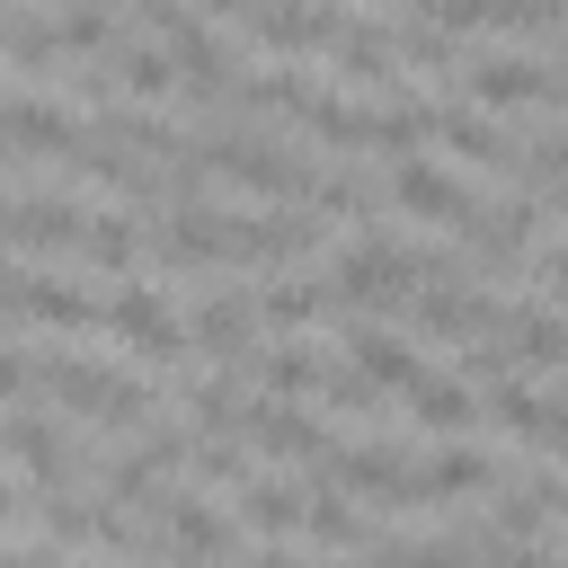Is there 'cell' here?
<instances>
[{
	"instance_id": "obj_1",
	"label": "cell",
	"mask_w": 568,
	"mask_h": 568,
	"mask_svg": "<svg viewBox=\"0 0 568 568\" xmlns=\"http://www.w3.org/2000/svg\"><path fill=\"white\" fill-rule=\"evenodd\" d=\"M417 248H390V240H346L337 266H328V293L337 311H408L417 302Z\"/></svg>"
},
{
	"instance_id": "obj_2",
	"label": "cell",
	"mask_w": 568,
	"mask_h": 568,
	"mask_svg": "<svg viewBox=\"0 0 568 568\" xmlns=\"http://www.w3.org/2000/svg\"><path fill=\"white\" fill-rule=\"evenodd\" d=\"M80 222H89V204H71V195H9L0 204V248H18V257H71Z\"/></svg>"
},
{
	"instance_id": "obj_3",
	"label": "cell",
	"mask_w": 568,
	"mask_h": 568,
	"mask_svg": "<svg viewBox=\"0 0 568 568\" xmlns=\"http://www.w3.org/2000/svg\"><path fill=\"white\" fill-rule=\"evenodd\" d=\"M311 248H320V213H302V204H266V213L231 222V257L240 266H293Z\"/></svg>"
},
{
	"instance_id": "obj_4",
	"label": "cell",
	"mask_w": 568,
	"mask_h": 568,
	"mask_svg": "<svg viewBox=\"0 0 568 568\" xmlns=\"http://www.w3.org/2000/svg\"><path fill=\"white\" fill-rule=\"evenodd\" d=\"M462 98L470 106H550V62H532V53H470L462 62Z\"/></svg>"
},
{
	"instance_id": "obj_5",
	"label": "cell",
	"mask_w": 568,
	"mask_h": 568,
	"mask_svg": "<svg viewBox=\"0 0 568 568\" xmlns=\"http://www.w3.org/2000/svg\"><path fill=\"white\" fill-rule=\"evenodd\" d=\"M231 222L240 213H222L213 195H186V204H169V222H160V257L169 266H222L231 257ZM240 266V257H231Z\"/></svg>"
},
{
	"instance_id": "obj_6",
	"label": "cell",
	"mask_w": 568,
	"mask_h": 568,
	"mask_svg": "<svg viewBox=\"0 0 568 568\" xmlns=\"http://www.w3.org/2000/svg\"><path fill=\"white\" fill-rule=\"evenodd\" d=\"M106 328H115L133 355H151V364H178V355H186V320H178L151 284H124V293L106 302Z\"/></svg>"
},
{
	"instance_id": "obj_7",
	"label": "cell",
	"mask_w": 568,
	"mask_h": 568,
	"mask_svg": "<svg viewBox=\"0 0 568 568\" xmlns=\"http://www.w3.org/2000/svg\"><path fill=\"white\" fill-rule=\"evenodd\" d=\"M240 435H248V444H257L266 462H320V453H328V435H320V417H311L302 399H275V390L240 408Z\"/></svg>"
},
{
	"instance_id": "obj_8",
	"label": "cell",
	"mask_w": 568,
	"mask_h": 568,
	"mask_svg": "<svg viewBox=\"0 0 568 568\" xmlns=\"http://www.w3.org/2000/svg\"><path fill=\"white\" fill-rule=\"evenodd\" d=\"M240 18H248V44H266V53H320L346 27L328 0H248Z\"/></svg>"
},
{
	"instance_id": "obj_9",
	"label": "cell",
	"mask_w": 568,
	"mask_h": 568,
	"mask_svg": "<svg viewBox=\"0 0 568 568\" xmlns=\"http://www.w3.org/2000/svg\"><path fill=\"white\" fill-rule=\"evenodd\" d=\"M160 524H169V550H178L186 568H222V559L240 550V515H222V506H204V497H178V488H169Z\"/></svg>"
},
{
	"instance_id": "obj_10",
	"label": "cell",
	"mask_w": 568,
	"mask_h": 568,
	"mask_svg": "<svg viewBox=\"0 0 568 568\" xmlns=\"http://www.w3.org/2000/svg\"><path fill=\"white\" fill-rule=\"evenodd\" d=\"M0 142H9V151H36V160H71V151L89 142V124H80L71 106H53V98H9V106H0Z\"/></svg>"
},
{
	"instance_id": "obj_11",
	"label": "cell",
	"mask_w": 568,
	"mask_h": 568,
	"mask_svg": "<svg viewBox=\"0 0 568 568\" xmlns=\"http://www.w3.org/2000/svg\"><path fill=\"white\" fill-rule=\"evenodd\" d=\"M390 204L408 213V222H462L470 213V186L453 178V169H435V160H390Z\"/></svg>"
},
{
	"instance_id": "obj_12",
	"label": "cell",
	"mask_w": 568,
	"mask_h": 568,
	"mask_svg": "<svg viewBox=\"0 0 568 568\" xmlns=\"http://www.w3.org/2000/svg\"><path fill=\"white\" fill-rule=\"evenodd\" d=\"M248 337H257V302L231 293V284H213V293L186 311V346H204V355H222V364H248Z\"/></svg>"
},
{
	"instance_id": "obj_13",
	"label": "cell",
	"mask_w": 568,
	"mask_h": 568,
	"mask_svg": "<svg viewBox=\"0 0 568 568\" xmlns=\"http://www.w3.org/2000/svg\"><path fill=\"white\" fill-rule=\"evenodd\" d=\"M328 62H337V80H364V89H399V80H408V71H399V36L373 27V18L337 27V36H328Z\"/></svg>"
},
{
	"instance_id": "obj_14",
	"label": "cell",
	"mask_w": 568,
	"mask_h": 568,
	"mask_svg": "<svg viewBox=\"0 0 568 568\" xmlns=\"http://www.w3.org/2000/svg\"><path fill=\"white\" fill-rule=\"evenodd\" d=\"M435 142H453V160H470V169H515V133L488 106H470V98L435 106Z\"/></svg>"
},
{
	"instance_id": "obj_15",
	"label": "cell",
	"mask_w": 568,
	"mask_h": 568,
	"mask_svg": "<svg viewBox=\"0 0 568 568\" xmlns=\"http://www.w3.org/2000/svg\"><path fill=\"white\" fill-rule=\"evenodd\" d=\"M506 364L515 373H568V311H550V302L506 311Z\"/></svg>"
},
{
	"instance_id": "obj_16",
	"label": "cell",
	"mask_w": 568,
	"mask_h": 568,
	"mask_svg": "<svg viewBox=\"0 0 568 568\" xmlns=\"http://www.w3.org/2000/svg\"><path fill=\"white\" fill-rule=\"evenodd\" d=\"M0 444H9L44 488H71V479H80V444H62V426H53V417H36V408H27V417H9V426H0Z\"/></svg>"
},
{
	"instance_id": "obj_17",
	"label": "cell",
	"mask_w": 568,
	"mask_h": 568,
	"mask_svg": "<svg viewBox=\"0 0 568 568\" xmlns=\"http://www.w3.org/2000/svg\"><path fill=\"white\" fill-rule=\"evenodd\" d=\"M18 320H44V328H98L106 311L80 293V284H62V275H18Z\"/></svg>"
},
{
	"instance_id": "obj_18",
	"label": "cell",
	"mask_w": 568,
	"mask_h": 568,
	"mask_svg": "<svg viewBox=\"0 0 568 568\" xmlns=\"http://www.w3.org/2000/svg\"><path fill=\"white\" fill-rule=\"evenodd\" d=\"M248 302H257V328H311V320H328V311H337V293H328V284H311V275H266Z\"/></svg>"
},
{
	"instance_id": "obj_19",
	"label": "cell",
	"mask_w": 568,
	"mask_h": 568,
	"mask_svg": "<svg viewBox=\"0 0 568 568\" xmlns=\"http://www.w3.org/2000/svg\"><path fill=\"white\" fill-rule=\"evenodd\" d=\"M346 364H355L364 382H382V390H408V382L426 373V364H417V346H408V337H390V328H373V320H364V328H346Z\"/></svg>"
},
{
	"instance_id": "obj_20",
	"label": "cell",
	"mask_w": 568,
	"mask_h": 568,
	"mask_svg": "<svg viewBox=\"0 0 568 568\" xmlns=\"http://www.w3.org/2000/svg\"><path fill=\"white\" fill-rule=\"evenodd\" d=\"M417 488H426V506H453V497H470V488H497V462L470 453V444H435V453L417 462Z\"/></svg>"
},
{
	"instance_id": "obj_21",
	"label": "cell",
	"mask_w": 568,
	"mask_h": 568,
	"mask_svg": "<svg viewBox=\"0 0 568 568\" xmlns=\"http://www.w3.org/2000/svg\"><path fill=\"white\" fill-rule=\"evenodd\" d=\"M302 479H284V470H248L240 479V524L248 532H302Z\"/></svg>"
},
{
	"instance_id": "obj_22",
	"label": "cell",
	"mask_w": 568,
	"mask_h": 568,
	"mask_svg": "<svg viewBox=\"0 0 568 568\" xmlns=\"http://www.w3.org/2000/svg\"><path fill=\"white\" fill-rule=\"evenodd\" d=\"M408 417H417L426 435H462V426L479 417V399H470L462 373H417V382H408Z\"/></svg>"
},
{
	"instance_id": "obj_23",
	"label": "cell",
	"mask_w": 568,
	"mask_h": 568,
	"mask_svg": "<svg viewBox=\"0 0 568 568\" xmlns=\"http://www.w3.org/2000/svg\"><path fill=\"white\" fill-rule=\"evenodd\" d=\"M302 532H311L320 550H364V541H373V515H364V506H346V488H328V479H320V488L302 497Z\"/></svg>"
},
{
	"instance_id": "obj_24",
	"label": "cell",
	"mask_w": 568,
	"mask_h": 568,
	"mask_svg": "<svg viewBox=\"0 0 568 568\" xmlns=\"http://www.w3.org/2000/svg\"><path fill=\"white\" fill-rule=\"evenodd\" d=\"M106 80L133 89V98H169L178 89V62H169L160 36H133V44H106Z\"/></svg>"
},
{
	"instance_id": "obj_25",
	"label": "cell",
	"mask_w": 568,
	"mask_h": 568,
	"mask_svg": "<svg viewBox=\"0 0 568 568\" xmlns=\"http://www.w3.org/2000/svg\"><path fill=\"white\" fill-rule=\"evenodd\" d=\"M320 346H302V337H284V346H248V373L275 390V399H302V390H320Z\"/></svg>"
},
{
	"instance_id": "obj_26",
	"label": "cell",
	"mask_w": 568,
	"mask_h": 568,
	"mask_svg": "<svg viewBox=\"0 0 568 568\" xmlns=\"http://www.w3.org/2000/svg\"><path fill=\"white\" fill-rule=\"evenodd\" d=\"M178 408H186L204 435H231L248 399H240V373H178Z\"/></svg>"
},
{
	"instance_id": "obj_27",
	"label": "cell",
	"mask_w": 568,
	"mask_h": 568,
	"mask_svg": "<svg viewBox=\"0 0 568 568\" xmlns=\"http://www.w3.org/2000/svg\"><path fill=\"white\" fill-rule=\"evenodd\" d=\"M80 257L106 266V275H124V266L142 257V222H133V213H89V222H80Z\"/></svg>"
},
{
	"instance_id": "obj_28",
	"label": "cell",
	"mask_w": 568,
	"mask_h": 568,
	"mask_svg": "<svg viewBox=\"0 0 568 568\" xmlns=\"http://www.w3.org/2000/svg\"><path fill=\"white\" fill-rule=\"evenodd\" d=\"M541 408H550V399H541V390H524L515 373H497V382H488V417H497L506 435H524V444H541Z\"/></svg>"
},
{
	"instance_id": "obj_29",
	"label": "cell",
	"mask_w": 568,
	"mask_h": 568,
	"mask_svg": "<svg viewBox=\"0 0 568 568\" xmlns=\"http://www.w3.org/2000/svg\"><path fill=\"white\" fill-rule=\"evenodd\" d=\"M515 169H524V186L568 178V124H532V133H515Z\"/></svg>"
},
{
	"instance_id": "obj_30",
	"label": "cell",
	"mask_w": 568,
	"mask_h": 568,
	"mask_svg": "<svg viewBox=\"0 0 568 568\" xmlns=\"http://www.w3.org/2000/svg\"><path fill=\"white\" fill-rule=\"evenodd\" d=\"M53 27H62V53H106L115 44V9H98V0H62Z\"/></svg>"
},
{
	"instance_id": "obj_31",
	"label": "cell",
	"mask_w": 568,
	"mask_h": 568,
	"mask_svg": "<svg viewBox=\"0 0 568 568\" xmlns=\"http://www.w3.org/2000/svg\"><path fill=\"white\" fill-rule=\"evenodd\" d=\"M453 62H462V36L453 27H435V18L399 27V71H453Z\"/></svg>"
},
{
	"instance_id": "obj_32",
	"label": "cell",
	"mask_w": 568,
	"mask_h": 568,
	"mask_svg": "<svg viewBox=\"0 0 568 568\" xmlns=\"http://www.w3.org/2000/svg\"><path fill=\"white\" fill-rule=\"evenodd\" d=\"M302 124H311V133H320L328 151H364V106H346V98H320V89H311Z\"/></svg>"
},
{
	"instance_id": "obj_33",
	"label": "cell",
	"mask_w": 568,
	"mask_h": 568,
	"mask_svg": "<svg viewBox=\"0 0 568 568\" xmlns=\"http://www.w3.org/2000/svg\"><path fill=\"white\" fill-rule=\"evenodd\" d=\"M0 44H9V62H18V71L62 62V27H53V18H9V36H0Z\"/></svg>"
},
{
	"instance_id": "obj_34",
	"label": "cell",
	"mask_w": 568,
	"mask_h": 568,
	"mask_svg": "<svg viewBox=\"0 0 568 568\" xmlns=\"http://www.w3.org/2000/svg\"><path fill=\"white\" fill-rule=\"evenodd\" d=\"M364 559H373V568H462L453 541H390V532H373Z\"/></svg>"
},
{
	"instance_id": "obj_35",
	"label": "cell",
	"mask_w": 568,
	"mask_h": 568,
	"mask_svg": "<svg viewBox=\"0 0 568 568\" xmlns=\"http://www.w3.org/2000/svg\"><path fill=\"white\" fill-rule=\"evenodd\" d=\"M320 399H328V408H346V417H373L382 382H364L355 364H320Z\"/></svg>"
},
{
	"instance_id": "obj_36",
	"label": "cell",
	"mask_w": 568,
	"mask_h": 568,
	"mask_svg": "<svg viewBox=\"0 0 568 568\" xmlns=\"http://www.w3.org/2000/svg\"><path fill=\"white\" fill-rule=\"evenodd\" d=\"M541 515H550V506H541V479H515V488L497 497V532H506V541H532Z\"/></svg>"
},
{
	"instance_id": "obj_37",
	"label": "cell",
	"mask_w": 568,
	"mask_h": 568,
	"mask_svg": "<svg viewBox=\"0 0 568 568\" xmlns=\"http://www.w3.org/2000/svg\"><path fill=\"white\" fill-rule=\"evenodd\" d=\"M541 302H550V311H568V240L541 257Z\"/></svg>"
},
{
	"instance_id": "obj_38",
	"label": "cell",
	"mask_w": 568,
	"mask_h": 568,
	"mask_svg": "<svg viewBox=\"0 0 568 568\" xmlns=\"http://www.w3.org/2000/svg\"><path fill=\"white\" fill-rule=\"evenodd\" d=\"M541 444L568 462V399H550V408H541Z\"/></svg>"
},
{
	"instance_id": "obj_39",
	"label": "cell",
	"mask_w": 568,
	"mask_h": 568,
	"mask_svg": "<svg viewBox=\"0 0 568 568\" xmlns=\"http://www.w3.org/2000/svg\"><path fill=\"white\" fill-rule=\"evenodd\" d=\"M9 390H27V355H18V346H0V399H9Z\"/></svg>"
},
{
	"instance_id": "obj_40",
	"label": "cell",
	"mask_w": 568,
	"mask_h": 568,
	"mask_svg": "<svg viewBox=\"0 0 568 568\" xmlns=\"http://www.w3.org/2000/svg\"><path fill=\"white\" fill-rule=\"evenodd\" d=\"M541 506H550V515L568 524V479H541Z\"/></svg>"
},
{
	"instance_id": "obj_41",
	"label": "cell",
	"mask_w": 568,
	"mask_h": 568,
	"mask_svg": "<svg viewBox=\"0 0 568 568\" xmlns=\"http://www.w3.org/2000/svg\"><path fill=\"white\" fill-rule=\"evenodd\" d=\"M0 568H62V559H53V550H9Z\"/></svg>"
},
{
	"instance_id": "obj_42",
	"label": "cell",
	"mask_w": 568,
	"mask_h": 568,
	"mask_svg": "<svg viewBox=\"0 0 568 568\" xmlns=\"http://www.w3.org/2000/svg\"><path fill=\"white\" fill-rule=\"evenodd\" d=\"M248 0H195V18H240Z\"/></svg>"
},
{
	"instance_id": "obj_43",
	"label": "cell",
	"mask_w": 568,
	"mask_h": 568,
	"mask_svg": "<svg viewBox=\"0 0 568 568\" xmlns=\"http://www.w3.org/2000/svg\"><path fill=\"white\" fill-rule=\"evenodd\" d=\"M541 204H550V213H568V178H550V186H541Z\"/></svg>"
},
{
	"instance_id": "obj_44",
	"label": "cell",
	"mask_w": 568,
	"mask_h": 568,
	"mask_svg": "<svg viewBox=\"0 0 568 568\" xmlns=\"http://www.w3.org/2000/svg\"><path fill=\"white\" fill-rule=\"evenodd\" d=\"M550 106H568V62H550Z\"/></svg>"
},
{
	"instance_id": "obj_45",
	"label": "cell",
	"mask_w": 568,
	"mask_h": 568,
	"mask_svg": "<svg viewBox=\"0 0 568 568\" xmlns=\"http://www.w3.org/2000/svg\"><path fill=\"white\" fill-rule=\"evenodd\" d=\"M9 515H18V488H9V479H0V524H9Z\"/></svg>"
},
{
	"instance_id": "obj_46",
	"label": "cell",
	"mask_w": 568,
	"mask_h": 568,
	"mask_svg": "<svg viewBox=\"0 0 568 568\" xmlns=\"http://www.w3.org/2000/svg\"><path fill=\"white\" fill-rule=\"evenodd\" d=\"M9 18H18V9H9V0H0V36H9Z\"/></svg>"
},
{
	"instance_id": "obj_47",
	"label": "cell",
	"mask_w": 568,
	"mask_h": 568,
	"mask_svg": "<svg viewBox=\"0 0 568 568\" xmlns=\"http://www.w3.org/2000/svg\"><path fill=\"white\" fill-rule=\"evenodd\" d=\"M302 568H328V559H302Z\"/></svg>"
},
{
	"instance_id": "obj_48",
	"label": "cell",
	"mask_w": 568,
	"mask_h": 568,
	"mask_svg": "<svg viewBox=\"0 0 568 568\" xmlns=\"http://www.w3.org/2000/svg\"><path fill=\"white\" fill-rule=\"evenodd\" d=\"M0 151H9V142H0Z\"/></svg>"
}]
</instances>
